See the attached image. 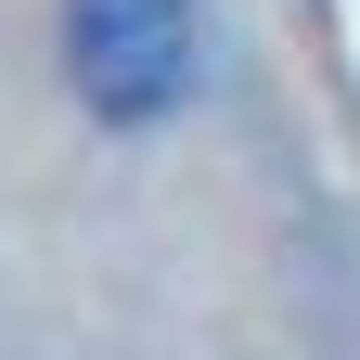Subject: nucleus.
<instances>
[{
    "instance_id": "nucleus-1",
    "label": "nucleus",
    "mask_w": 360,
    "mask_h": 360,
    "mask_svg": "<svg viewBox=\"0 0 360 360\" xmlns=\"http://www.w3.org/2000/svg\"><path fill=\"white\" fill-rule=\"evenodd\" d=\"M65 52H77V90L103 116H167L180 77H193V0H65Z\"/></svg>"
}]
</instances>
